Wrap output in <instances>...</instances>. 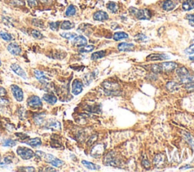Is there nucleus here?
<instances>
[{"instance_id":"f257e3e1","label":"nucleus","mask_w":194,"mask_h":172,"mask_svg":"<svg viewBox=\"0 0 194 172\" xmlns=\"http://www.w3.org/2000/svg\"><path fill=\"white\" fill-rule=\"evenodd\" d=\"M129 12L132 15H134L140 20H149L152 17L151 12L146 9H137L136 8L131 7L129 9Z\"/></svg>"},{"instance_id":"f03ea898","label":"nucleus","mask_w":194,"mask_h":172,"mask_svg":"<svg viewBox=\"0 0 194 172\" xmlns=\"http://www.w3.org/2000/svg\"><path fill=\"white\" fill-rule=\"evenodd\" d=\"M17 154L18 155V156H20L24 160H29L34 156V152H33V150L27 147H23V146H20L17 148Z\"/></svg>"},{"instance_id":"7ed1b4c3","label":"nucleus","mask_w":194,"mask_h":172,"mask_svg":"<svg viewBox=\"0 0 194 172\" xmlns=\"http://www.w3.org/2000/svg\"><path fill=\"white\" fill-rule=\"evenodd\" d=\"M11 90H12L13 96H14V99L17 101V102H22L24 99V93L23 90L19 87L17 85L13 84L11 86Z\"/></svg>"},{"instance_id":"20e7f679","label":"nucleus","mask_w":194,"mask_h":172,"mask_svg":"<svg viewBox=\"0 0 194 172\" xmlns=\"http://www.w3.org/2000/svg\"><path fill=\"white\" fill-rule=\"evenodd\" d=\"M27 105L33 109H38L43 106V102L39 96H32L27 100Z\"/></svg>"},{"instance_id":"39448f33","label":"nucleus","mask_w":194,"mask_h":172,"mask_svg":"<svg viewBox=\"0 0 194 172\" xmlns=\"http://www.w3.org/2000/svg\"><path fill=\"white\" fill-rule=\"evenodd\" d=\"M83 91V83L79 80H74L72 83V92L74 95L80 94Z\"/></svg>"},{"instance_id":"423d86ee","label":"nucleus","mask_w":194,"mask_h":172,"mask_svg":"<svg viewBox=\"0 0 194 172\" xmlns=\"http://www.w3.org/2000/svg\"><path fill=\"white\" fill-rule=\"evenodd\" d=\"M160 65V67H161V72L162 71L171 72L177 67V63H175V62H163V63H161V65Z\"/></svg>"},{"instance_id":"0eeeda50","label":"nucleus","mask_w":194,"mask_h":172,"mask_svg":"<svg viewBox=\"0 0 194 172\" xmlns=\"http://www.w3.org/2000/svg\"><path fill=\"white\" fill-rule=\"evenodd\" d=\"M11 69L18 76H20L21 78H22L24 80L27 79V75L26 74V72L22 69V67L20 65H17V64H12L11 65Z\"/></svg>"},{"instance_id":"6e6552de","label":"nucleus","mask_w":194,"mask_h":172,"mask_svg":"<svg viewBox=\"0 0 194 172\" xmlns=\"http://www.w3.org/2000/svg\"><path fill=\"white\" fill-rule=\"evenodd\" d=\"M8 51L13 55H18L21 52V48L16 43H12L8 46Z\"/></svg>"},{"instance_id":"1a4fd4ad","label":"nucleus","mask_w":194,"mask_h":172,"mask_svg":"<svg viewBox=\"0 0 194 172\" xmlns=\"http://www.w3.org/2000/svg\"><path fill=\"white\" fill-rule=\"evenodd\" d=\"M72 43L74 46H77V47H81V46L87 45V40L83 36H76L72 40Z\"/></svg>"},{"instance_id":"9d476101","label":"nucleus","mask_w":194,"mask_h":172,"mask_svg":"<svg viewBox=\"0 0 194 172\" xmlns=\"http://www.w3.org/2000/svg\"><path fill=\"white\" fill-rule=\"evenodd\" d=\"M169 59V56L165 54H150L146 57L147 61H162Z\"/></svg>"},{"instance_id":"9b49d317","label":"nucleus","mask_w":194,"mask_h":172,"mask_svg":"<svg viewBox=\"0 0 194 172\" xmlns=\"http://www.w3.org/2000/svg\"><path fill=\"white\" fill-rule=\"evenodd\" d=\"M93 19L98 21H104L109 19V14L103 11H98L93 14Z\"/></svg>"},{"instance_id":"f8f14e48","label":"nucleus","mask_w":194,"mask_h":172,"mask_svg":"<svg viewBox=\"0 0 194 172\" xmlns=\"http://www.w3.org/2000/svg\"><path fill=\"white\" fill-rule=\"evenodd\" d=\"M33 74H34L35 78H36L39 81L41 82L42 83H47L49 80V79L46 76L44 72L41 71L34 70Z\"/></svg>"},{"instance_id":"ddd939ff","label":"nucleus","mask_w":194,"mask_h":172,"mask_svg":"<svg viewBox=\"0 0 194 172\" xmlns=\"http://www.w3.org/2000/svg\"><path fill=\"white\" fill-rule=\"evenodd\" d=\"M118 49L121 52H130L134 49V45L133 43H121L118 46Z\"/></svg>"},{"instance_id":"4468645a","label":"nucleus","mask_w":194,"mask_h":172,"mask_svg":"<svg viewBox=\"0 0 194 172\" xmlns=\"http://www.w3.org/2000/svg\"><path fill=\"white\" fill-rule=\"evenodd\" d=\"M105 149V146L103 144H98L95 146L91 151V155L93 157H99L102 155Z\"/></svg>"},{"instance_id":"2eb2a0df","label":"nucleus","mask_w":194,"mask_h":172,"mask_svg":"<svg viewBox=\"0 0 194 172\" xmlns=\"http://www.w3.org/2000/svg\"><path fill=\"white\" fill-rule=\"evenodd\" d=\"M103 85L104 86L105 90L111 92L110 93H114V92L117 91L119 88L118 85L114 83H110V82H105V83H103Z\"/></svg>"},{"instance_id":"dca6fc26","label":"nucleus","mask_w":194,"mask_h":172,"mask_svg":"<svg viewBox=\"0 0 194 172\" xmlns=\"http://www.w3.org/2000/svg\"><path fill=\"white\" fill-rule=\"evenodd\" d=\"M24 143L27 144L28 146H32V147H38L42 145V140L40 138H32V139L28 140L25 141Z\"/></svg>"},{"instance_id":"f3484780","label":"nucleus","mask_w":194,"mask_h":172,"mask_svg":"<svg viewBox=\"0 0 194 172\" xmlns=\"http://www.w3.org/2000/svg\"><path fill=\"white\" fill-rule=\"evenodd\" d=\"M43 99L45 102H46L47 103L50 104V105H54L57 102L58 99L56 96L52 94H45L43 96Z\"/></svg>"},{"instance_id":"a211bd4d","label":"nucleus","mask_w":194,"mask_h":172,"mask_svg":"<svg viewBox=\"0 0 194 172\" xmlns=\"http://www.w3.org/2000/svg\"><path fill=\"white\" fill-rule=\"evenodd\" d=\"M175 3L173 1H171V0H165V1L162 3V9H164L165 11H167V12L173 10V9L175 8Z\"/></svg>"},{"instance_id":"6ab92c4d","label":"nucleus","mask_w":194,"mask_h":172,"mask_svg":"<svg viewBox=\"0 0 194 172\" xmlns=\"http://www.w3.org/2000/svg\"><path fill=\"white\" fill-rule=\"evenodd\" d=\"M177 75H178L180 79L182 80V79H184V78H185L186 77L188 76V75H190V73H189V71L187 70L186 67H180L179 69H177Z\"/></svg>"},{"instance_id":"aec40b11","label":"nucleus","mask_w":194,"mask_h":172,"mask_svg":"<svg viewBox=\"0 0 194 172\" xmlns=\"http://www.w3.org/2000/svg\"><path fill=\"white\" fill-rule=\"evenodd\" d=\"M182 9L184 11H191L194 9V2L193 0H187L182 5Z\"/></svg>"},{"instance_id":"412c9836","label":"nucleus","mask_w":194,"mask_h":172,"mask_svg":"<svg viewBox=\"0 0 194 172\" xmlns=\"http://www.w3.org/2000/svg\"><path fill=\"white\" fill-rule=\"evenodd\" d=\"M127 38H128V34L124 33V32H117V33H114V36H113V39L116 40V41L127 39Z\"/></svg>"},{"instance_id":"4be33fe9","label":"nucleus","mask_w":194,"mask_h":172,"mask_svg":"<svg viewBox=\"0 0 194 172\" xmlns=\"http://www.w3.org/2000/svg\"><path fill=\"white\" fill-rule=\"evenodd\" d=\"M107 9L111 13H117L118 11V5L114 2H109L107 4Z\"/></svg>"},{"instance_id":"5701e85b","label":"nucleus","mask_w":194,"mask_h":172,"mask_svg":"<svg viewBox=\"0 0 194 172\" xmlns=\"http://www.w3.org/2000/svg\"><path fill=\"white\" fill-rule=\"evenodd\" d=\"M82 164L86 167L87 168L90 170H99L100 168V167L99 165H95V164L92 163V162H87V161L83 160L82 161Z\"/></svg>"},{"instance_id":"b1692460","label":"nucleus","mask_w":194,"mask_h":172,"mask_svg":"<svg viewBox=\"0 0 194 172\" xmlns=\"http://www.w3.org/2000/svg\"><path fill=\"white\" fill-rule=\"evenodd\" d=\"M166 87L170 92H176L179 90V85L174 82H169L166 85Z\"/></svg>"},{"instance_id":"393cba45","label":"nucleus","mask_w":194,"mask_h":172,"mask_svg":"<svg viewBox=\"0 0 194 172\" xmlns=\"http://www.w3.org/2000/svg\"><path fill=\"white\" fill-rule=\"evenodd\" d=\"M106 52L104 50L96 52L91 55V59L92 60H97V59H102V58H103L105 55H106Z\"/></svg>"},{"instance_id":"a878e982","label":"nucleus","mask_w":194,"mask_h":172,"mask_svg":"<svg viewBox=\"0 0 194 172\" xmlns=\"http://www.w3.org/2000/svg\"><path fill=\"white\" fill-rule=\"evenodd\" d=\"M60 27L61 30H71V29L74 27V24L69 21H64L61 23Z\"/></svg>"},{"instance_id":"bb28decb","label":"nucleus","mask_w":194,"mask_h":172,"mask_svg":"<svg viewBox=\"0 0 194 172\" xmlns=\"http://www.w3.org/2000/svg\"><path fill=\"white\" fill-rule=\"evenodd\" d=\"M94 46L93 45H88V46H83L79 48V52L81 53H87V52H90L94 49Z\"/></svg>"},{"instance_id":"cd10ccee","label":"nucleus","mask_w":194,"mask_h":172,"mask_svg":"<svg viewBox=\"0 0 194 172\" xmlns=\"http://www.w3.org/2000/svg\"><path fill=\"white\" fill-rule=\"evenodd\" d=\"M76 14V8L74 7V6L71 5L68 7V9H66V12H65V14L66 16L68 17H71V16L74 15Z\"/></svg>"},{"instance_id":"c85d7f7f","label":"nucleus","mask_w":194,"mask_h":172,"mask_svg":"<svg viewBox=\"0 0 194 172\" xmlns=\"http://www.w3.org/2000/svg\"><path fill=\"white\" fill-rule=\"evenodd\" d=\"M49 164H51L52 166L56 167V168H59V167L62 166V165H64V162L60 160V159H57L55 157V158L51 161V162H50Z\"/></svg>"},{"instance_id":"c756f323","label":"nucleus","mask_w":194,"mask_h":172,"mask_svg":"<svg viewBox=\"0 0 194 172\" xmlns=\"http://www.w3.org/2000/svg\"><path fill=\"white\" fill-rule=\"evenodd\" d=\"M0 36L2 40H4L6 42H9L11 40H12V35L9 34V33L6 31H1L0 32Z\"/></svg>"},{"instance_id":"7c9ffc66","label":"nucleus","mask_w":194,"mask_h":172,"mask_svg":"<svg viewBox=\"0 0 194 172\" xmlns=\"http://www.w3.org/2000/svg\"><path fill=\"white\" fill-rule=\"evenodd\" d=\"M35 123L38 125H42L44 122V115H35L34 118H33Z\"/></svg>"},{"instance_id":"2f4dec72","label":"nucleus","mask_w":194,"mask_h":172,"mask_svg":"<svg viewBox=\"0 0 194 172\" xmlns=\"http://www.w3.org/2000/svg\"><path fill=\"white\" fill-rule=\"evenodd\" d=\"M16 145V142L12 139H6L2 142L3 146H7V147H12Z\"/></svg>"},{"instance_id":"473e14b6","label":"nucleus","mask_w":194,"mask_h":172,"mask_svg":"<svg viewBox=\"0 0 194 172\" xmlns=\"http://www.w3.org/2000/svg\"><path fill=\"white\" fill-rule=\"evenodd\" d=\"M30 33H31L32 36H33V37H34L35 39L41 40V39H43V37H44V36H43V35L42 34V33H40L39 30H32L31 32H30Z\"/></svg>"},{"instance_id":"72a5a7b5","label":"nucleus","mask_w":194,"mask_h":172,"mask_svg":"<svg viewBox=\"0 0 194 172\" xmlns=\"http://www.w3.org/2000/svg\"><path fill=\"white\" fill-rule=\"evenodd\" d=\"M60 36H62L63 38H65V39L72 40L77 35L74 33H66V32H64V33H60Z\"/></svg>"},{"instance_id":"f704fd0d","label":"nucleus","mask_w":194,"mask_h":172,"mask_svg":"<svg viewBox=\"0 0 194 172\" xmlns=\"http://www.w3.org/2000/svg\"><path fill=\"white\" fill-rule=\"evenodd\" d=\"M184 139L189 143L193 147H194V139L192 137L191 135L188 133H184Z\"/></svg>"},{"instance_id":"c9c22d12","label":"nucleus","mask_w":194,"mask_h":172,"mask_svg":"<svg viewBox=\"0 0 194 172\" xmlns=\"http://www.w3.org/2000/svg\"><path fill=\"white\" fill-rule=\"evenodd\" d=\"M49 128H52L53 129L56 130H60L61 129V124L59 121H52L50 122L48 124Z\"/></svg>"},{"instance_id":"e433bc0d","label":"nucleus","mask_w":194,"mask_h":172,"mask_svg":"<svg viewBox=\"0 0 194 172\" xmlns=\"http://www.w3.org/2000/svg\"><path fill=\"white\" fill-rule=\"evenodd\" d=\"M59 26H60V22L56 21V22H50L49 23V27L52 30H54L56 31L59 29Z\"/></svg>"},{"instance_id":"4c0bfd02","label":"nucleus","mask_w":194,"mask_h":172,"mask_svg":"<svg viewBox=\"0 0 194 172\" xmlns=\"http://www.w3.org/2000/svg\"><path fill=\"white\" fill-rule=\"evenodd\" d=\"M135 39L139 42H146L148 40V37L146 36H145L144 34H142V33H140V34L137 35L135 37Z\"/></svg>"},{"instance_id":"58836bf2","label":"nucleus","mask_w":194,"mask_h":172,"mask_svg":"<svg viewBox=\"0 0 194 172\" xmlns=\"http://www.w3.org/2000/svg\"><path fill=\"white\" fill-rule=\"evenodd\" d=\"M185 53L187 55L194 54V40H193V43H192V45H190L187 49H185Z\"/></svg>"},{"instance_id":"ea45409f","label":"nucleus","mask_w":194,"mask_h":172,"mask_svg":"<svg viewBox=\"0 0 194 172\" xmlns=\"http://www.w3.org/2000/svg\"><path fill=\"white\" fill-rule=\"evenodd\" d=\"M9 104V99H6V98H2L0 97V108L5 107V106H7Z\"/></svg>"},{"instance_id":"a19ab883","label":"nucleus","mask_w":194,"mask_h":172,"mask_svg":"<svg viewBox=\"0 0 194 172\" xmlns=\"http://www.w3.org/2000/svg\"><path fill=\"white\" fill-rule=\"evenodd\" d=\"M32 23H33V25H34V26L38 27H43V26H44V25H43V21L38 20V19H33V20L32 21Z\"/></svg>"},{"instance_id":"79ce46f5","label":"nucleus","mask_w":194,"mask_h":172,"mask_svg":"<svg viewBox=\"0 0 194 172\" xmlns=\"http://www.w3.org/2000/svg\"><path fill=\"white\" fill-rule=\"evenodd\" d=\"M186 18L188 20L189 24L190 25H191L192 27H194V14H187Z\"/></svg>"},{"instance_id":"37998d69","label":"nucleus","mask_w":194,"mask_h":172,"mask_svg":"<svg viewBox=\"0 0 194 172\" xmlns=\"http://www.w3.org/2000/svg\"><path fill=\"white\" fill-rule=\"evenodd\" d=\"M151 70L154 73H160V72H161V67H160L159 65H153L151 67Z\"/></svg>"},{"instance_id":"c03bdc74","label":"nucleus","mask_w":194,"mask_h":172,"mask_svg":"<svg viewBox=\"0 0 194 172\" xmlns=\"http://www.w3.org/2000/svg\"><path fill=\"white\" fill-rule=\"evenodd\" d=\"M18 171L33 172V171H35V168H33V167H23V168H19Z\"/></svg>"},{"instance_id":"a18cd8bd","label":"nucleus","mask_w":194,"mask_h":172,"mask_svg":"<svg viewBox=\"0 0 194 172\" xmlns=\"http://www.w3.org/2000/svg\"><path fill=\"white\" fill-rule=\"evenodd\" d=\"M185 88L187 90H194V81L189 82L187 83V84L185 85Z\"/></svg>"},{"instance_id":"49530a36","label":"nucleus","mask_w":194,"mask_h":172,"mask_svg":"<svg viewBox=\"0 0 194 172\" xmlns=\"http://www.w3.org/2000/svg\"><path fill=\"white\" fill-rule=\"evenodd\" d=\"M162 161H163V155H156V159H154V163L157 164L158 165V163H161V162H162Z\"/></svg>"},{"instance_id":"de8ad7c7","label":"nucleus","mask_w":194,"mask_h":172,"mask_svg":"<svg viewBox=\"0 0 194 172\" xmlns=\"http://www.w3.org/2000/svg\"><path fill=\"white\" fill-rule=\"evenodd\" d=\"M96 137H97L96 135H93V136H92L90 138V140H89L88 142H87V145H89V146L92 145V144H93V143H94V141L96 140V139H97Z\"/></svg>"},{"instance_id":"09e8293b","label":"nucleus","mask_w":194,"mask_h":172,"mask_svg":"<svg viewBox=\"0 0 194 172\" xmlns=\"http://www.w3.org/2000/svg\"><path fill=\"white\" fill-rule=\"evenodd\" d=\"M27 3H28L30 7H35L37 6V0H27Z\"/></svg>"},{"instance_id":"8fccbe9b","label":"nucleus","mask_w":194,"mask_h":172,"mask_svg":"<svg viewBox=\"0 0 194 172\" xmlns=\"http://www.w3.org/2000/svg\"><path fill=\"white\" fill-rule=\"evenodd\" d=\"M45 154H46L45 152H41V151H37V152H36V156L38 157V158H40V159H43V157H44Z\"/></svg>"},{"instance_id":"3c124183","label":"nucleus","mask_w":194,"mask_h":172,"mask_svg":"<svg viewBox=\"0 0 194 172\" xmlns=\"http://www.w3.org/2000/svg\"><path fill=\"white\" fill-rule=\"evenodd\" d=\"M6 93H7V92H6V90L3 87H2V86H0V97L6 96Z\"/></svg>"},{"instance_id":"603ef678","label":"nucleus","mask_w":194,"mask_h":172,"mask_svg":"<svg viewBox=\"0 0 194 172\" xmlns=\"http://www.w3.org/2000/svg\"><path fill=\"white\" fill-rule=\"evenodd\" d=\"M13 3H14V5H17V6H24V2H22L21 0H14Z\"/></svg>"},{"instance_id":"864d4df0","label":"nucleus","mask_w":194,"mask_h":172,"mask_svg":"<svg viewBox=\"0 0 194 172\" xmlns=\"http://www.w3.org/2000/svg\"><path fill=\"white\" fill-rule=\"evenodd\" d=\"M16 136H21V139H27V138L25 137H28V136L26 134H24V133H16Z\"/></svg>"},{"instance_id":"5fc2aeb1","label":"nucleus","mask_w":194,"mask_h":172,"mask_svg":"<svg viewBox=\"0 0 194 172\" xmlns=\"http://www.w3.org/2000/svg\"><path fill=\"white\" fill-rule=\"evenodd\" d=\"M143 165L145 167V168H148V167H149V161L146 160V159H144V160L143 161Z\"/></svg>"},{"instance_id":"6e6d98bb","label":"nucleus","mask_w":194,"mask_h":172,"mask_svg":"<svg viewBox=\"0 0 194 172\" xmlns=\"http://www.w3.org/2000/svg\"><path fill=\"white\" fill-rule=\"evenodd\" d=\"M192 168V166L191 165H184V166H183V167H181V168H180V170H184V169H189V168Z\"/></svg>"},{"instance_id":"4d7b16f0","label":"nucleus","mask_w":194,"mask_h":172,"mask_svg":"<svg viewBox=\"0 0 194 172\" xmlns=\"http://www.w3.org/2000/svg\"><path fill=\"white\" fill-rule=\"evenodd\" d=\"M46 171H56V170L55 169V168H52V167H49V168H46V170H45Z\"/></svg>"},{"instance_id":"13d9d810","label":"nucleus","mask_w":194,"mask_h":172,"mask_svg":"<svg viewBox=\"0 0 194 172\" xmlns=\"http://www.w3.org/2000/svg\"><path fill=\"white\" fill-rule=\"evenodd\" d=\"M190 60L194 61V55H193V56H191V57H190Z\"/></svg>"},{"instance_id":"bf43d9fd","label":"nucleus","mask_w":194,"mask_h":172,"mask_svg":"<svg viewBox=\"0 0 194 172\" xmlns=\"http://www.w3.org/2000/svg\"><path fill=\"white\" fill-rule=\"evenodd\" d=\"M40 2H47L48 0H40Z\"/></svg>"},{"instance_id":"052dcab7","label":"nucleus","mask_w":194,"mask_h":172,"mask_svg":"<svg viewBox=\"0 0 194 172\" xmlns=\"http://www.w3.org/2000/svg\"><path fill=\"white\" fill-rule=\"evenodd\" d=\"M2 65V62H1V59H0V67H1Z\"/></svg>"}]
</instances>
